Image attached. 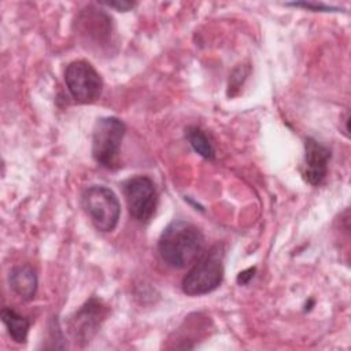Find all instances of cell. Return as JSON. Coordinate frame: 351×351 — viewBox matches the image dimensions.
<instances>
[{
	"label": "cell",
	"mask_w": 351,
	"mask_h": 351,
	"mask_svg": "<svg viewBox=\"0 0 351 351\" xmlns=\"http://www.w3.org/2000/svg\"><path fill=\"white\" fill-rule=\"evenodd\" d=\"M158 251L166 265L184 269L195 263L204 252V236L193 223L177 219L163 229Z\"/></svg>",
	"instance_id": "cell-1"
},
{
	"label": "cell",
	"mask_w": 351,
	"mask_h": 351,
	"mask_svg": "<svg viewBox=\"0 0 351 351\" xmlns=\"http://www.w3.org/2000/svg\"><path fill=\"white\" fill-rule=\"evenodd\" d=\"M223 252L219 245L203 252L182 280V291L189 296H200L213 292L223 278Z\"/></svg>",
	"instance_id": "cell-2"
},
{
	"label": "cell",
	"mask_w": 351,
	"mask_h": 351,
	"mask_svg": "<svg viewBox=\"0 0 351 351\" xmlns=\"http://www.w3.org/2000/svg\"><path fill=\"white\" fill-rule=\"evenodd\" d=\"M125 132V123L115 117H103L96 121L92 133V156L99 166L108 170L119 166V151Z\"/></svg>",
	"instance_id": "cell-3"
},
{
	"label": "cell",
	"mask_w": 351,
	"mask_h": 351,
	"mask_svg": "<svg viewBox=\"0 0 351 351\" xmlns=\"http://www.w3.org/2000/svg\"><path fill=\"white\" fill-rule=\"evenodd\" d=\"M82 206L97 230L112 232L117 228L121 204L112 189L104 185H90L82 195Z\"/></svg>",
	"instance_id": "cell-4"
},
{
	"label": "cell",
	"mask_w": 351,
	"mask_h": 351,
	"mask_svg": "<svg viewBox=\"0 0 351 351\" xmlns=\"http://www.w3.org/2000/svg\"><path fill=\"white\" fill-rule=\"evenodd\" d=\"M64 82L71 97L81 104L97 100L103 90V80L86 60H74L64 70Z\"/></svg>",
	"instance_id": "cell-5"
},
{
	"label": "cell",
	"mask_w": 351,
	"mask_h": 351,
	"mask_svg": "<svg viewBox=\"0 0 351 351\" xmlns=\"http://www.w3.org/2000/svg\"><path fill=\"white\" fill-rule=\"evenodd\" d=\"M123 195L130 215L140 221L148 222L158 206V193L155 184L147 176H136L123 182Z\"/></svg>",
	"instance_id": "cell-6"
},
{
	"label": "cell",
	"mask_w": 351,
	"mask_h": 351,
	"mask_svg": "<svg viewBox=\"0 0 351 351\" xmlns=\"http://www.w3.org/2000/svg\"><path fill=\"white\" fill-rule=\"evenodd\" d=\"M107 314L106 306L95 298H90L69 321V332L75 344L84 347L99 330Z\"/></svg>",
	"instance_id": "cell-7"
},
{
	"label": "cell",
	"mask_w": 351,
	"mask_h": 351,
	"mask_svg": "<svg viewBox=\"0 0 351 351\" xmlns=\"http://www.w3.org/2000/svg\"><path fill=\"white\" fill-rule=\"evenodd\" d=\"M75 22L78 33L86 43L97 48H104L111 44L112 22L103 10L88 7L78 15Z\"/></svg>",
	"instance_id": "cell-8"
},
{
	"label": "cell",
	"mask_w": 351,
	"mask_h": 351,
	"mask_svg": "<svg viewBox=\"0 0 351 351\" xmlns=\"http://www.w3.org/2000/svg\"><path fill=\"white\" fill-rule=\"evenodd\" d=\"M330 149L314 138L304 141V158L302 176L310 185H319L328 173Z\"/></svg>",
	"instance_id": "cell-9"
},
{
	"label": "cell",
	"mask_w": 351,
	"mask_h": 351,
	"mask_svg": "<svg viewBox=\"0 0 351 351\" xmlns=\"http://www.w3.org/2000/svg\"><path fill=\"white\" fill-rule=\"evenodd\" d=\"M11 289L23 300H32L37 291V276L30 265L15 266L8 276Z\"/></svg>",
	"instance_id": "cell-10"
},
{
	"label": "cell",
	"mask_w": 351,
	"mask_h": 351,
	"mask_svg": "<svg viewBox=\"0 0 351 351\" xmlns=\"http://www.w3.org/2000/svg\"><path fill=\"white\" fill-rule=\"evenodd\" d=\"M0 315H1V321L5 325L11 339L15 343L25 344L27 340L30 321L25 315L16 313L14 308H10V307H4L0 313Z\"/></svg>",
	"instance_id": "cell-11"
},
{
	"label": "cell",
	"mask_w": 351,
	"mask_h": 351,
	"mask_svg": "<svg viewBox=\"0 0 351 351\" xmlns=\"http://www.w3.org/2000/svg\"><path fill=\"white\" fill-rule=\"evenodd\" d=\"M186 138L191 144V147L193 148V151L196 154H199L200 156H203L204 159H214L215 156V149L213 143L210 141L208 136L204 133V130H202L197 126H189L186 129Z\"/></svg>",
	"instance_id": "cell-12"
},
{
	"label": "cell",
	"mask_w": 351,
	"mask_h": 351,
	"mask_svg": "<svg viewBox=\"0 0 351 351\" xmlns=\"http://www.w3.org/2000/svg\"><path fill=\"white\" fill-rule=\"evenodd\" d=\"M106 5L117 8L119 11H128V10L134 7V3H130V1H110V3H106Z\"/></svg>",
	"instance_id": "cell-13"
},
{
	"label": "cell",
	"mask_w": 351,
	"mask_h": 351,
	"mask_svg": "<svg viewBox=\"0 0 351 351\" xmlns=\"http://www.w3.org/2000/svg\"><path fill=\"white\" fill-rule=\"evenodd\" d=\"M292 5H296V7H306V8H310V10H318V11H326V10H333L332 7H328L325 4H317V3H293Z\"/></svg>",
	"instance_id": "cell-14"
},
{
	"label": "cell",
	"mask_w": 351,
	"mask_h": 351,
	"mask_svg": "<svg viewBox=\"0 0 351 351\" xmlns=\"http://www.w3.org/2000/svg\"><path fill=\"white\" fill-rule=\"evenodd\" d=\"M254 271H255V269L252 267V269H248V270H245V271L240 273V274H239V277H237L239 284H247V282L250 281V278H252Z\"/></svg>",
	"instance_id": "cell-15"
}]
</instances>
